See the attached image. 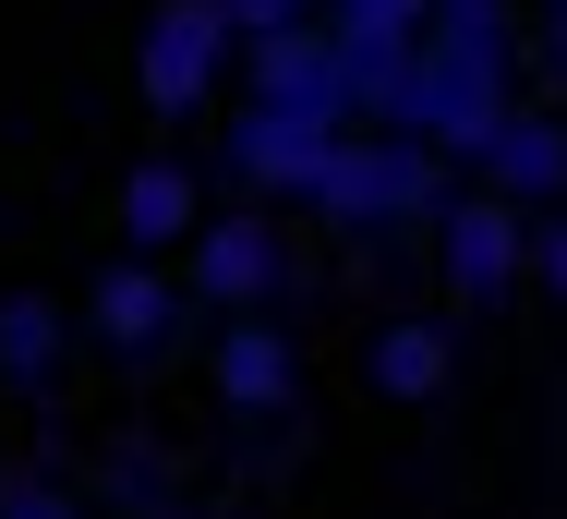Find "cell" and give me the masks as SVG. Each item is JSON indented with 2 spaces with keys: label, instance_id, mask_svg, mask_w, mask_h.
<instances>
[{
  "label": "cell",
  "instance_id": "obj_7",
  "mask_svg": "<svg viewBox=\"0 0 567 519\" xmlns=\"http://www.w3.org/2000/svg\"><path fill=\"white\" fill-rule=\"evenodd\" d=\"M182 326H194L182 278H169V266H145V254H110V266H97V291H85V314H73V338H97L110 363H157Z\"/></svg>",
  "mask_w": 567,
  "mask_h": 519
},
{
  "label": "cell",
  "instance_id": "obj_4",
  "mask_svg": "<svg viewBox=\"0 0 567 519\" xmlns=\"http://www.w3.org/2000/svg\"><path fill=\"white\" fill-rule=\"evenodd\" d=\"M519 266H532V217L507 206V194H447L435 206V278H447L458 314H495L507 291H519Z\"/></svg>",
  "mask_w": 567,
  "mask_h": 519
},
{
  "label": "cell",
  "instance_id": "obj_1",
  "mask_svg": "<svg viewBox=\"0 0 567 519\" xmlns=\"http://www.w3.org/2000/svg\"><path fill=\"white\" fill-rule=\"evenodd\" d=\"M447 157L435 145H411V133H339L327 157H315V182H302V206L327 217V230H362V242H386V230H435V206H447Z\"/></svg>",
  "mask_w": 567,
  "mask_h": 519
},
{
  "label": "cell",
  "instance_id": "obj_17",
  "mask_svg": "<svg viewBox=\"0 0 567 519\" xmlns=\"http://www.w3.org/2000/svg\"><path fill=\"white\" fill-rule=\"evenodd\" d=\"M544 12H556V0H544Z\"/></svg>",
  "mask_w": 567,
  "mask_h": 519
},
{
  "label": "cell",
  "instance_id": "obj_2",
  "mask_svg": "<svg viewBox=\"0 0 567 519\" xmlns=\"http://www.w3.org/2000/svg\"><path fill=\"white\" fill-rule=\"evenodd\" d=\"M169 278H182L194 314H278L290 291H302V242H290L266 206H206V230L182 242Z\"/></svg>",
  "mask_w": 567,
  "mask_h": 519
},
{
  "label": "cell",
  "instance_id": "obj_5",
  "mask_svg": "<svg viewBox=\"0 0 567 519\" xmlns=\"http://www.w3.org/2000/svg\"><path fill=\"white\" fill-rule=\"evenodd\" d=\"M241 109H278V121H302V133H350V121H362V109H350L339 49H327L315 24L241 37Z\"/></svg>",
  "mask_w": 567,
  "mask_h": 519
},
{
  "label": "cell",
  "instance_id": "obj_3",
  "mask_svg": "<svg viewBox=\"0 0 567 519\" xmlns=\"http://www.w3.org/2000/svg\"><path fill=\"white\" fill-rule=\"evenodd\" d=\"M229 49L241 37L218 24V0H157L145 37H133V98L157 109V121H206L218 85H229Z\"/></svg>",
  "mask_w": 567,
  "mask_h": 519
},
{
  "label": "cell",
  "instance_id": "obj_14",
  "mask_svg": "<svg viewBox=\"0 0 567 519\" xmlns=\"http://www.w3.org/2000/svg\"><path fill=\"white\" fill-rule=\"evenodd\" d=\"M519 278H544V291L567 303V206H544V217H532V266H519Z\"/></svg>",
  "mask_w": 567,
  "mask_h": 519
},
{
  "label": "cell",
  "instance_id": "obj_11",
  "mask_svg": "<svg viewBox=\"0 0 567 519\" xmlns=\"http://www.w3.org/2000/svg\"><path fill=\"white\" fill-rule=\"evenodd\" d=\"M327 145H339V133H302V121H278V109H229V133H218V170L241 182V194H302Z\"/></svg>",
  "mask_w": 567,
  "mask_h": 519
},
{
  "label": "cell",
  "instance_id": "obj_12",
  "mask_svg": "<svg viewBox=\"0 0 567 519\" xmlns=\"http://www.w3.org/2000/svg\"><path fill=\"white\" fill-rule=\"evenodd\" d=\"M61 363H73V314L49 303V291H0V387H61Z\"/></svg>",
  "mask_w": 567,
  "mask_h": 519
},
{
  "label": "cell",
  "instance_id": "obj_9",
  "mask_svg": "<svg viewBox=\"0 0 567 519\" xmlns=\"http://www.w3.org/2000/svg\"><path fill=\"white\" fill-rule=\"evenodd\" d=\"M471 182H483V194H507L519 217L567 206V109H495V133H483Z\"/></svg>",
  "mask_w": 567,
  "mask_h": 519
},
{
  "label": "cell",
  "instance_id": "obj_15",
  "mask_svg": "<svg viewBox=\"0 0 567 519\" xmlns=\"http://www.w3.org/2000/svg\"><path fill=\"white\" fill-rule=\"evenodd\" d=\"M229 37H278V24H315V0H218Z\"/></svg>",
  "mask_w": 567,
  "mask_h": 519
},
{
  "label": "cell",
  "instance_id": "obj_13",
  "mask_svg": "<svg viewBox=\"0 0 567 519\" xmlns=\"http://www.w3.org/2000/svg\"><path fill=\"white\" fill-rule=\"evenodd\" d=\"M0 519H97L61 471H0Z\"/></svg>",
  "mask_w": 567,
  "mask_h": 519
},
{
  "label": "cell",
  "instance_id": "obj_10",
  "mask_svg": "<svg viewBox=\"0 0 567 519\" xmlns=\"http://www.w3.org/2000/svg\"><path fill=\"white\" fill-rule=\"evenodd\" d=\"M362 387L399 399V411H435V399L458 387V326H435V314H386V326L362 338Z\"/></svg>",
  "mask_w": 567,
  "mask_h": 519
},
{
  "label": "cell",
  "instance_id": "obj_6",
  "mask_svg": "<svg viewBox=\"0 0 567 519\" xmlns=\"http://www.w3.org/2000/svg\"><path fill=\"white\" fill-rule=\"evenodd\" d=\"M206 387H218L229 423L302 411V326H290V314H218V338H206Z\"/></svg>",
  "mask_w": 567,
  "mask_h": 519
},
{
  "label": "cell",
  "instance_id": "obj_16",
  "mask_svg": "<svg viewBox=\"0 0 567 519\" xmlns=\"http://www.w3.org/2000/svg\"><path fill=\"white\" fill-rule=\"evenodd\" d=\"M544 61H556V85H567V0L544 12Z\"/></svg>",
  "mask_w": 567,
  "mask_h": 519
},
{
  "label": "cell",
  "instance_id": "obj_8",
  "mask_svg": "<svg viewBox=\"0 0 567 519\" xmlns=\"http://www.w3.org/2000/svg\"><path fill=\"white\" fill-rule=\"evenodd\" d=\"M110 230H121V254H145V266H169L194 230H206V170L194 157H133L121 170V194H110Z\"/></svg>",
  "mask_w": 567,
  "mask_h": 519
}]
</instances>
